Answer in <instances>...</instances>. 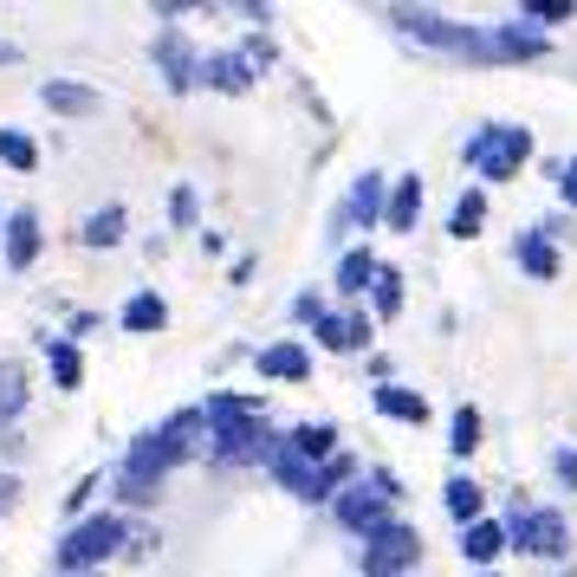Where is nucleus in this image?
Instances as JSON below:
<instances>
[{
	"label": "nucleus",
	"instance_id": "9",
	"mask_svg": "<svg viewBox=\"0 0 577 577\" xmlns=\"http://www.w3.org/2000/svg\"><path fill=\"white\" fill-rule=\"evenodd\" d=\"M202 78L220 84V91H247V84H253V66H247V53H220V59L202 66Z\"/></svg>",
	"mask_w": 577,
	"mask_h": 577
},
{
	"label": "nucleus",
	"instance_id": "12",
	"mask_svg": "<svg viewBox=\"0 0 577 577\" xmlns=\"http://www.w3.org/2000/svg\"><path fill=\"white\" fill-rule=\"evenodd\" d=\"M46 363H53V383H59V389H78L84 363H78V351H72V344H53V338H46Z\"/></svg>",
	"mask_w": 577,
	"mask_h": 577
},
{
	"label": "nucleus",
	"instance_id": "6",
	"mask_svg": "<svg viewBox=\"0 0 577 577\" xmlns=\"http://www.w3.org/2000/svg\"><path fill=\"white\" fill-rule=\"evenodd\" d=\"M39 98H46L59 117H98V111H104V98H98V91L66 84V78H46V84H39Z\"/></svg>",
	"mask_w": 577,
	"mask_h": 577
},
{
	"label": "nucleus",
	"instance_id": "27",
	"mask_svg": "<svg viewBox=\"0 0 577 577\" xmlns=\"http://www.w3.org/2000/svg\"><path fill=\"white\" fill-rule=\"evenodd\" d=\"M376 305H383V312H396V305H403V286H396V273H376Z\"/></svg>",
	"mask_w": 577,
	"mask_h": 577
},
{
	"label": "nucleus",
	"instance_id": "11",
	"mask_svg": "<svg viewBox=\"0 0 577 577\" xmlns=\"http://www.w3.org/2000/svg\"><path fill=\"white\" fill-rule=\"evenodd\" d=\"M305 370H312V358L298 344H267L260 351V376H305Z\"/></svg>",
	"mask_w": 577,
	"mask_h": 577
},
{
	"label": "nucleus",
	"instance_id": "8",
	"mask_svg": "<svg viewBox=\"0 0 577 577\" xmlns=\"http://www.w3.org/2000/svg\"><path fill=\"white\" fill-rule=\"evenodd\" d=\"M156 59H162L169 91H189V84H195V59H189V46H182L176 33H162V39H156Z\"/></svg>",
	"mask_w": 577,
	"mask_h": 577
},
{
	"label": "nucleus",
	"instance_id": "30",
	"mask_svg": "<svg viewBox=\"0 0 577 577\" xmlns=\"http://www.w3.org/2000/svg\"><path fill=\"white\" fill-rule=\"evenodd\" d=\"M13 59H20V46H7V39H0V66H13Z\"/></svg>",
	"mask_w": 577,
	"mask_h": 577
},
{
	"label": "nucleus",
	"instance_id": "32",
	"mask_svg": "<svg viewBox=\"0 0 577 577\" xmlns=\"http://www.w3.org/2000/svg\"><path fill=\"white\" fill-rule=\"evenodd\" d=\"M0 234H7V227H0Z\"/></svg>",
	"mask_w": 577,
	"mask_h": 577
},
{
	"label": "nucleus",
	"instance_id": "23",
	"mask_svg": "<svg viewBox=\"0 0 577 577\" xmlns=\"http://www.w3.org/2000/svg\"><path fill=\"white\" fill-rule=\"evenodd\" d=\"M26 403V389H20V370H0V416H13Z\"/></svg>",
	"mask_w": 577,
	"mask_h": 577
},
{
	"label": "nucleus",
	"instance_id": "28",
	"mask_svg": "<svg viewBox=\"0 0 577 577\" xmlns=\"http://www.w3.org/2000/svg\"><path fill=\"white\" fill-rule=\"evenodd\" d=\"M448 506H454V512H461V519H467V512H474V506H480V494H474V487H467V480H454V494H448Z\"/></svg>",
	"mask_w": 577,
	"mask_h": 577
},
{
	"label": "nucleus",
	"instance_id": "33",
	"mask_svg": "<svg viewBox=\"0 0 577 577\" xmlns=\"http://www.w3.org/2000/svg\"><path fill=\"white\" fill-rule=\"evenodd\" d=\"M84 577H91V572H84Z\"/></svg>",
	"mask_w": 577,
	"mask_h": 577
},
{
	"label": "nucleus",
	"instance_id": "2",
	"mask_svg": "<svg viewBox=\"0 0 577 577\" xmlns=\"http://www.w3.org/2000/svg\"><path fill=\"white\" fill-rule=\"evenodd\" d=\"M202 416H208V434H215L220 461H247V454H260V448H267V422H260V409H253V403H240V396H215Z\"/></svg>",
	"mask_w": 577,
	"mask_h": 577
},
{
	"label": "nucleus",
	"instance_id": "25",
	"mask_svg": "<svg viewBox=\"0 0 577 577\" xmlns=\"http://www.w3.org/2000/svg\"><path fill=\"white\" fill-rule=\"evenodd\" d=\"M351 215H363V220L376 215V176H363V182H358V195H351Z\"/></svg>",
	"mask_w": 577,
	"mask_h": 577
},
{
	"label": "nucleus",
	"instance_id": "14",
	"mask_svg": "<svg viewBox=\"0 0 577 577\" xmlns=\"http://www.w3.org/2000/svg\"><path fill=\"white\" fill-rule=\"evenodd\" d=\"M84 240H91V247H111V240H124V208H98V215L84 220Z\"/></svg>",
	"mask_w": 577,
	"mask_h": 577
},
{
	"label": "nucleus",
	"instance_id": "21",
	"mask_svg": "<svg viewBox=\"0 0 577 577\" xmlns=\"http://www.w3.org/2000/svg\"><path fill=\"white\" fill-rule=\"evenodd\" d=\"M292 454H331V429H298L292 434Z\"/></svg>",
	"mask_w": 577,
	"mask_h": 577
},
{
	"label": "nucleus",
	"instance_id": "29",
	"mask_svg": "<svg viewBox=\"0 0 577 577\" xmlns=\"http://www.w3.org/2000/svg\"><path fill=\"white\" fill-rule=\"evenodd\" d=\"M169 208H176L182 227H195V189H176V202H169Z\"/></svg>",
	"mask_w": 577,
	"mask_h": 577
},
{
	"label": "nucleus",
	"instance_id": "19",
	"mask_svg": "<svg viewBox=\"0 0 577 577\" xmlns=\"http://www.w3.org/2000/svg\"><path fill=\"white\" fill-rule=\"evenodd\" d=\"M370 280H376V267H370V253H351V260H344V273H338V286H344V292H363V286H370Z\"/></svg>",
	"mask_w": 577,
	"mask_h": 577
},
{
	"label": "nucleus",
	"instance_id": "22",
	"mask_svg": "<svg viewBox=\"0 0 577 577\" xmlns=\"http://www.w3.org/2000/svg\"><path fill=\"white\" fill-rule=\"evenodd\" d=\"M532 545H539V552H565V532H558V519H532Z\"/></svg>",
	"mask_w": 577,
	"mask_h": 577
},
{
	"label": "nucleus",
	"instance_id": "31",
	"mask_svg": "<svg viewBox=\"0 0 577 577\" xmlns=\"http://www.w3.org/2000/svg\"><path fill=\"white\" fill-rule=\"evenodd\" d=\"M565 195L577 202V169H565Z\"/></svg>",
	"mask_w": 577,
	"mask_h": 577
},
{
	"label": "nucleus",
	"instance_id": "24",
	"mask_svg": "<svg viewBox=\"0 0 577 577\" xmlns=\"http://www.w3.org/2000/svg\"><path fill=\"white\" fill-rule=\"evenodd\" d=\"M474 441H480V416H474V409H461V416H454V448L467 454Z\"/></svg>",
	"mask_w": 577,
	"mask_h": 577
},
{
	"label": "nucleus",
	"instance_id": "16",
	"mask_svg": "<svg viewBox=\"0 0 577 577\" xmlns=\"http://www.w3.org/2000/svg\"><path fill=\"white\" fill-rule=\"evenodd\" d=\"M376 403H383L389 416H403V422H422V416H429V403L409 396V389H376Z\"/></svg>",
	"mask_w": 577,
	"mask_h": 577
},
{
	"label": "nucleus",
	"instance_id": "1",
	"mask_svg": "<svg viewBox=\"0 0 577 577\" xmlns=\"http://www.w3.org/2000/svg\"><path fill=\"white\" fill-rule=\"evenodd\" d=\"M202 429H208V416H202V409H182V416H169L156 434H144V441L131 448V467H124V500H149L156 480L208 441Z\"/></svg>",
	"mask_w": 577,
	"mask_h": 577
},
{
	"label": "nucleus",
	"instance_id": "18",
	"mask_svg": "<svg viewBox=\"0 0 577 577\" xmlns=\"http://www.w3.org/2000/svg\"><path fill=\"white\" fill-rule=\"evenodd\" d=\"M416 208H422V189H416V182H403V189H396V202H389V227H409Z\"/></svg>",
	"mask_w": 577,
	"mask_h": 577
},
{
	"label": "nucleus",
	"instance_id": "26",
	"mask_svg": "<svg viewBox=\"0 0 577 577\" xmlns=\"http://www.w3.org/2000/svg\"><path fill=\"white\" fill-rule=\"evenodd\" d=\"M480 227V195H467L461 208H454V234H474Z\"/></svg>",
	"mask_w": 577,
	"mask_h": 577
},
{
	"label": "nucleus",
	"instance_id": "3",
	"mask_svg": "<svg viewBox=\"0 0 577 577\" xmlns=\"http://www.w3.org/2000/svg\"><path fill=\"white\" fill-rule=\"evenodd\" d=\"M117 545H124V525H117L111 512H98V519H84V525H78L72 539L59 545V572L84 577V572H91V565H104V558H111Z\"/></svg>",
	"mask_w": 577,
	"mask_h": 577
},
{
	"label": "nucleus",
	"instance_id": "5",
	"mask_svg": "<svg viewBox=\"0 0 577 577\" xmlns=\"http://www.w3.org/2000/svg\"><path fill=\"white\" fill-rule=\"evenodd\" d=\"M0 240H7V267H13V273H26V267L39 260V215H33V208L7 215V234H0Z\"/></svg>",
	"mask_w": 577,
	"mask_h": 577
},
{
	"label": "nucleus",
	"instance_id": "7",
	"mask_svg": "<svg viewBox=\"0 0 577 577\" xmlns=\"http://www.w3.org/2000/svg\"><path fill=\"white\" fill-rule=\"evenodd\" d=\"M519 156H525V137H519V131H494L487 144L474 149V162H480L487 176H506V169H512Z\"/></svg>",
	"mask_w": 577,
	"mask_h": 577
},
{
	"label": "nucleus",
	"instance_id": "15",
	"mask_svg": "<svg viewBox=\"0 0 577 577\" xmlns=\"http://www.w3.org/2000/svg\"><path fill=\"white\" fill-rule=\"evenodd\" d=\"M338 512H344L351 525H370V519L383 512V494H376V487H358V494H344V500H338Z\"/></svg>",
	"mask_w": 577,
	"mask_h": 577
},
{
	"label": "nucleus",
	"instance_id": "17",
	"mask_svg": "<svg viewBox=\"0 0 577 577\" xmlns=\"http://www.w3.org/2000/svg\"><path fill=\"white\" fill-rule=\"evenodd\" d=\"M0 162L33 169V162H39V149H33V137H20V131H0Z\"/></svg>",
	"mask_w": 577,
	"mask_h": 577
},
{
	"label": "nucleus",
	"instance_id": "20",
	"mask_svg": "<svg viewBox=\"0 0 577 577\" xmlns=\"http://www.w3.org/2000/svg\"><path fill=\"white\" fill-rule=\"evenodd\" d=\"M500 552V525H474L467 532V558H494Z\"/></svg>",
	"mask_w": 577,
	"mask_h": 577
},
{
	"label": "nucleus",
	"instance_id": "4",
	"mask_svg": "<svg viewBox=\"0 0 577 577\" xmlns=\"http://www.w3.org/2000/svg\"><path fill=\"white\" fill-rule=\"evenodd\" d=\"M409 558H416V532L389 525V532H376V539H370V552H363V572H370V577H389V572H403Z\"/></svg>",
	"mask_w": 577,
	"mask_h": 577
},
{
	"label": "nucleus",
	"instance_id": "10",
	"mask_svg": "<svg viewBox=\"0 0 577 577\" xmlns=\"http://www.w3.org/2000/svg\"><path fill=\"white\" fill-rule=\"evenodd\" d=\"M169 325V305L156 298V292H137L131 305H124V331H162Z\"/></svg>",
	"mask_w": 577,
	"mask_h": 577
},
{
	"label": "nucleus",
	"instance_id": "13",
	"mask_svg": "<svg viewBox=\"0 0 577 577\" xmlns=\"http://www.w3.org/2000/svg\"><path fill=\"white\" fill-rule=\"evenodd\" d=\"M318 338H325L331 351H358V344H363V325H358V318H318Z\"/></svg>",
	"mask_w": 577,
	"mask_h": 577
}]
</instances>
